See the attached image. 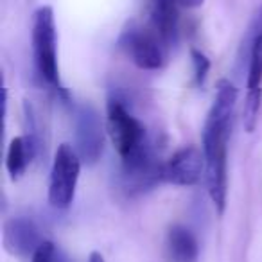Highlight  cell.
<instances>
[{
	"instance_id": "1",
	"label": "cell",
	"mask_w": 262,
	"mask_h": 262,
	"mask_svg": "<svg viewBox=\"0 0 262 262\" xmlns=\"http://www.w3.org/2000/svg\"><path fill=\"white\" fill-rule=\"evenodd\" d=\"M237 102V88L232 81L219 79L215 86V99L203 127V153L207 169L208 194L217 214L225 212L226 205V153L232 126L233 108Z\"/></svg>"
},
{
	"instance_id": "2",
	"label": "cell",
	"mask_w": 262,
	"mask_h": 262,
	"mask_svg": "<svg viewBox=\"0 0 262 262\" xmlns=\"http://www.w3.org/2000/svg\"><path fill=\"white\" fill-rule=\"evenodd\" d=\"M33 54L38 76L41 81L54 88L58 94L67 97V90L59 83L58 49H56V22L51 6H41L33 16Z\"/></svg>"
},
{
	"instance_id": "3",
	"label": "cell",
	"mask_w": 262,
	"mask_h": 262,
	"mask_svg": "<svg viewBox=\"0 0 262 262\" xmlns=\"http://www.w3.org/2000/svg\"><path fill=\"white\" fill-rule=\"evenodd\" d=\"M119 47L142 70H160L167 63L169 45L151 27L131 22L119 36Z\"/></svg>"
},
{
	"instance_id": "4",
	"label": "cell",
	"mask_w": 262,
	"mask_h": 262,
	"mask_svg": "<svg viewBox=\"0 0 262 262\" xmlns=\"http://www.w3.org/2000/svg\"><path fill=\"white\" fill-rule=\"evenodd\" d=\"M81 158L70 144H61L56 149L49 183V201L58 210L72 205L81 172Z\"/></svg>"
},
{
	"instance_id": "5",
	"label": "cell",
	"mask_w": 262,
	"mask_h": 262,
	"mask_svg": "<svg viewBox=\"0 0 262 262\" xmlns=\"http://www.w3.org/2000/svg\"><path fill=\"white\" fill-rule=\"evenodd\" d=\"M106 120H108V135L120 160H127L147 144L146 127L117 99H112L106 106Z\"/></svg>"
},
{
	"instance_id": "6",
	"label": "cell",
	"mask_w": 262,
	"mask_h": 262,
	"mask_svg": "<svg viewBox=\"0 0 262 262\" xmlns=\"http://www.w3.org/2000/svg\"><path fill=\"white\" fill-rule=\"evenodd\" d=\"M74 126H76L77 155L86 164H95L101 158L104 146V129L99 112L88 102L79 104L74 115Z\"/></svg>"
},
{
	"instance_id": "7",
	"label": "cell",
	"mask_w": 262,
	"mask_h": 262,
	"mask_svg": "<svg viewBox=\"0 0 262 262\" xmlns=\"http://www.w3.org/2000/svg\"><path fill=\"white\" fill-rule=\"evenodd\" d=\"M164 165L157 160L149 142L133 157L122 160V182L127 192H142L162 178Z\"/></svg>"
},
{
	"instance_id": "8",
	"label": "cell",
	"mask_w": 262,
	"mask_h": 262,
	"mask_svg": "<svg viewBox=\"0 0 262 262\" xmlns=\"http://www.w3.org/2000/svg\"><path fill=\"white\" fill-rule=\"evenodd\" d=\"M203 167L205 153H201V149L196 146H187L178 149L165 162L162 178L164 182L172 183V185L190 187L200 182Z\"/></svg>"
},
{
	"instance_id": "9",
	"label": "cell",
	"mask_w": 262,
	"mask_h": 262,
	"mask_svg": "<svg viewBox=\"0 0 262 262\" xmlns=\"http://www.w3.org/2000/svg\"><path fill=\"white\" fill-rule=\"evenodd\" d=\"M43 243L36 223L27 217H13L4 225V246L13 255H29Z\"/></svg>"
},
{
	"instance_id": "10",
	"label": "cell",
	"mask_w": 262,
	"mask_h": 262,
	"mask_svg": "<svg viewBox=\"0 0 262 262\" xmlns=\"http://www.w3.org/2000/svg\"><path fill=\"white\" fill-rule=\"evenodd\" d=\"M180 8L176 0H149V27L169 47L178 40Z\"/></svg>"
},
{
	"instance_id": "11",
	"label": "cell",
	"mask_w": 262,
	"mask_h": 262,
	"mask_svg": "<svg viewBox=\"0 0 262 262\" xmlns=\"http://www.w3.org/2000/svg\"><path fill=\"white\" fill-rule=\"evenodd\" d=\"M198 241L189 228L174 225L167 233V253L172 262H196L198 258Z\"/></svg>"
},
{
	"instance_id": "12",
	"label": "cell",
	"mask_w": 262,
	"mask_h": 262,
	"mask_svg": "<svg viewBox=\"0 0 262 262\" xmlns=\"http://www.w3.org/2000/svg\"><path fill=\"white\" fill-rule=\"evenodd\" d=\"M34 153H36V144L33 137H15L11 140L6 157V167L13 180H18L26 172Z\"/></svg>"
},
{
	"instance_id": "13",
	"label": "cell",
	"mask_w": 262,
	"mask_h": 262,
	"mask_svg": "<svg viewBox=\"0 0 262 262\" xmlns=\"http://www.w3.org/2000/svg\"><path fill=\"white\" fill-rule=\"evenodd\" d=\"M246 88L255 90L262 88V9L258 13L257 26L250 41V56H248V77Z\"/></svg>"
},
{
	"instance_id": "14",
	"label": "cell",
	"mask_w": 262,
	"mask_h": 262,
	"mask_svg": "<svg viewBox=\"0 0 262 262\" xmlns=\"http://www.w3.org/2000/svg\"><path fill=\"white\" fill-rule=\"evenodd\" d=\"M262 104V88H255V90L246 92V99H244V108H243V126L248 133H253L255 126L258 120V112H260Z\"/></svg>"
},
{
	"instance_id": "15",
	"label": "cell",
	"mask_w": 262,
	"mask_h": 262,
	"mask_svg": "<svg viewBox=\"0 0 262 262\" xmlns=\"http://www.w3.org/2000/svg\"><path fill=\"white\" fill-rule=\"evenodd\" d=\"M190 58H192V67H194V79H196L198 86H203L205 81L208 77V72H210V59L203 54L198 49H192L190 51Z\"/></svg>"
},
{
	"instance_id": "16",
	"label": "cell",
	"mask_w": 262,
	"mask_h": 262,
	"mask_svg": "<svg viewBox=\"0 0 262 262\" xmlns=\"http://www.w3.org/2000/svg\"><path fill=\"white\" fill-rule=\"evenodd\" d=\"M56 246L51 241H43L33 253V262H54L56 258Z\"/></svg>"
},
{
	"instance_id": "17",
	"label": "cell",
	"mask_w": 262,
	"mask_h": 262,
	"mask_svg": "<svg viewBox=\"0 0 262 262\" xmlns=\"http://www.w3.org/2000/svg\"><path fill=\"white\" fill-rule=\"evenodd\" d=\"M176 2H178L182 8H190V9H192V8H200L205 0H176Z\"/></svg>"
},
{
	"instance_id": "18",
	"label": "cell",
	"mask_w": 262,
	"mask_h": 262,
	"mask_svg": "<svg viewBox=\"0 0 262 262\" xmlns=\"http://www.w3.org/2000/svg\"><path fill=\"white\" fill-rule=\"evenodd\" d=\"M88 262H104V257H102L99 251H92L90 253V258H88Z\"/></svg>"
},
{
	"instance_id": "19",
	"label": "cell",
	"mask_w": 262,
	"mask_h": 262,
	"mask_svg": "<svg viewBox=\"0 0 262 262\" xmlns=\"http://www.w3.org/2000/svg\"><path fill=\"white\" fill-rule=\"evenodd\" d=\"M54 262H69V258H67L63 253H59V251H56V258H54Z\"/></svg>"
}]
</instances>
